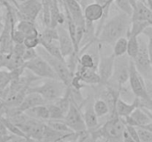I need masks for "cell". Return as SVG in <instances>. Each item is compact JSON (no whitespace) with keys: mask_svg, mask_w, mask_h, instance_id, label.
Returning <instances> with one entry per match:
<instances>
[{"mask_svg":"<svg viewBox=\"0 0 152 142\" xmlns=\"http://www.w3.org/2000/svg\"><path fill=\"white\" fill-rule=\"evenodd\" d=\"M131 23V16L121 11L108 18L96 36V41L113 45L118 38L127 36Z\"/></svg>","mask_w":152,"mask_h":142,"instance_id":"cell-1","label":"cell"},{"mask_svg":"<svg viewBox=\"0 0 152 142\" xmlns=\"http://www.w3.org/2000/svg\"><path fill=\"white\" fill-rule=\"evenodd\" d=\"M140 49L137 55L133 61L134 65L137 72L145 79L152 78L151 62V41L152 38H145L138 36Z\"/></svg>","mask_w":152,"mask_h":142,"instance_id":"cell-2","label":"cell"},{"mask_svg":"<svg viewBox=\"0 0 152 142\" xmlns=\"http://www.w3.org/2000/svg\"><path fill=\"white\" fill-rule=\"evenodd\" d=\"M66 86L59 79L45 78V81L39 85L29 87L28 93H36L39 94L48 103L55 101L65 94Z\"/></svg>","mask_w":152,"mask_h":142,"instance_id":"cell-3","label":"cell"},{"mask_svg":"<svg viewBox=\"0 0 152 142\" xmlns=\"http://www.w3.org/2000/svg\"><path fill=\"white\" fill-rule=\"evenodd\" d=\"M37 53L42 59H44L56 73L58 79L60 80L66 87H70L71 81L74 74L71 73L70 70L68 69L65 60H60L59 59L50 56L42 46H39L36 48Z\"/></svg>","mask_w":152,"mask_h":142,"instance_id":"cell-4","label":"cell"},{"mask_svg":"<svg viewBox=\"0 0 152 142\" xmlns=\"http://www.w3.org/2000/svg\"><path fill=\"white\" fill-rule=\"evenodd\" d=\"M130 63L131 59L126 54L115 57L112 75L108 83L117 87L127 84L129 78Z\"/></svg>","mask_w":152,"mask_h":142,"instance_id":"cell-5","label":"cell"},{"mask_svg":"<svg viewBox=\"0 0 152 142\" xmlns=\"http://www.w3.org/2000/svg\"><path fill=\"white\" fill-rule=\"evenodd\" d=\"M128 84H129V87H130L131 90H132V93H134L135 97L140 99H142V100L152 101V97H151L147 93L145 78L137 72L132 59H131L129 78Z\"/></svg>","mask_w":152,"mask_h":142,"instance_id":"cell-6","label":"cell"},{"mask_svg":"<svg viewBox=\"0 0 152 142\" xmlns=\"http://www.w3.org/2000/svg\"><path fill=\"white\" fill-rule=\"evenodd\" d=\"M25 68L40 78L58 79L50 65L39 55L32 60L25 62Z\"/></svg>","mask_w":152,"mask_h":142,"instance_id":"cell-7","label":"cell"},{"mask_svg":"<svg viewBox=\"0 0 152 142\" xmlns=\"http://www.w3.org/2000/svg\"><path fill=\"white\" fill-rule=\"evenodd\" d=\"M13 6L16 8V16L19 20L23 19L35 22L41 13L42 4L37 0H26Z\"/></svg>","mask_w":152,"mask_h":142,"instance_id":"cell-8","label":"cell"},{"mask_svg":"<svg viewBox=\"0 0 152 142\" xmlns=\"http://www.w3.org/2000/svg\"><path fill=\"white\" fill-rule=\"evenodd\" d=\"M63 120L68 127L74 133H80L86 130L83 112L80 106L72 99Z\"/></svg>","mask_w":152,"mask_h":142,"instance_id":"cell-9","label":"cell"},{"mask_svg":"<svg viewBox=\"0 0 152 142\" xmlns=\"http://www.w3.org/2000/svg\"><path fill=\"white\" fill-rule=\"evenodd\" d=\"M45 125V122L30 118L28 116V118L23 123L17 127L27 138H31L34 140L42 142V135Z\"/></svg>","mask_w":152,"mask_h":142,"instance_id":"cell-10","label":"cell"},{"mask_svg":"<svg viewBox=\"0 0 152 142\" xmlns=\"http://www.w3.org/2000/svg\"><path fill=\"white\" fill-rule=\"evenodd\" d=\"M83 10V16H84L85 21L91 23H94L98 22L99 24L97 25V28L95 29V34L97 36L98 33L100 30L101 28L105 23V19H104V10L101 5L99 4L94 2L89 3L85 6Z\"/></svg>","mask_w":152,"mask_h":142,"instance_id":"cell-11","label":"cell"},{"mask_svg":"<svg viewBox=\"0 0 152 142\" xmlns=\"http://www.w3.org/2000/svg\"><path fill=\"white\" fill-rule=\"evenodd\" d=\"M114 59L115 56L113 54L99 56L97 64V72L100 78L99 85L105 86L111 79L114 68Z\"/></svg>","mask_w":152,"mask_h":142,"instance_id":"cell-12","label":"cell"},{"mask_svg":"<svg viewBox=\"0 0 152 142\" xmlns=\"http://www.w3.org/2000/svg\"><path fill=\"white\" fill-rule=\"evenodd\" d=\"M58 32V45L64 59L75 53L74 43L66 28L62 25L56 27Z\"/></svg>","mask_w":152,"mask_h":142,"instance_id":"cell-13","label":"cell"},{"mask_svg":"<svg viewBox=\"0 0 152 142\" xmlns=\"http://www.w3.org/2000/svg\"><path fill=\"white\" fill-rule=\"evenodd\" d=\"M122 118L126 125L135 127H142L152 123V115L145 112L139 106H137L130 115Z\"/></svg>","mask_w":152,"mask_h":142,"instance_id":"cell-14","label":"cell"},{"mask_svg":"<svg viewBox=\"0 0 152 142\" xmlns=\"http://www.w3.org/2000/svg\"><path fill=\"white\" fill-rule=\"evenodd\" d=\"M74 74L78 75L83 83L87 85H99L100 83V78L96 69H86L77 64Z\"/></svg>","mask_w":152,"mask_h":142,"instance_id":"cell-15","label":"cell"},{"mask_svg":"<svg viewBox=\"0 0 152 142\" xmlns=\"http://www.w3.org/2000/svg\"><path fill=\"white\" fill-rule=\"evenodd\" d=\"M132 21L147 22L152 24V10L145 4L137 1L131 16Z\"/></svg>","mask_w":152,"mask_h":142,"instance_id":"cell-16","label":"cell"},{"mask_svg":"<svg viewBox=\"0 0 152 142\" xmlns=\"http://www.w3.org/2000/svg\"><path fill=\"white\" fill-rule=\"evenodd\" d=\"M139 106V99L136 98L132 102H127L119 98L116 101L114 111L117 116L120 118H126Z\"/></svg>","mask_w":152,"mask_h":142,"instance_id":"cell-17","label":"cell"},{"mask_svg":"<svg viewBox=\"0 0 152 142\" xmlns=\"http://www.w3.org/2000/svg\"><path fill=\"white\" fill-rule=\"evenodd\" d=\"M47 101L40 96L36 93H28L25 95L20 104L17 106V109L22 112H25L28 109L39 105L46 104Z\"/></svg>","mask_w":152,"mask_h":142,"instance_id":"cell-18","label":"cell"},{"mask_svg":"<svg viewBox=\"0 0 152 142\" xmlns=\"http://www.w3.org/2000/svg\"><path fill=\"white\" fill-rule=\"evenodd\" d=\"M83 116L87 130L91 131L99 127V118L94 110L93 103L91 101L86 104L85 110L83 112Z\"/></svg>","mask_w":152,"mask_h":142,"instance_id":"cell-19","label":"cell"},{"mask_svg":"<svg viewBox=\"0 0 152 142\" xmlns=\"http://www.w3.org/2000/svg\"><path fill=\"white\" fill-rule=\"evenodd\" d=\"M99 55H94L88 52H83L80 53L78 56L79 66L86 69H96L97 70V64L99 61Z\"/></svg>","mask_w":152,"mask_h":142,"instance_id":"cell-20","label":"cell"},{"mask_svg":"<svg viewBox=\"0 0 152 142\" xmlns=\"http://www.w3.org/2000/svg\"><path fill=\"white\" fill-rule=\"evenodd\" d=\"M24 112L30 118H34V119L43 121V122H46L48 120H49V112L46 104L34 106V107L28 109Z\"/></svg>","mask_w":152,"mask_h":142,"instance_id":"cell-21","label":"cell"},{"mask_svg":"<svg viewBox=\"0 0 152 142\" xmlns=\"http://www.w3.org/2000/svg\"><path fill=\"white\" fill-rule=\"evenodd\" d=\"M15 28L21 33H22L25 37L28 36L39 35V31L38 30L35 25V22H31V21L23 20V19L19 20L16 22Z\"/></svg>","mask_w":152,"mask_h":142,"instance_id":"cell-22","label":"cell"},{"mask_svg":"<svg viewBox=\"0 0 152 142\" xmlns=\"http://www.w3.org/2000/svg\"><path fill=\"white\" fill-rule=\"evenodd\" d=\"M40 41V45L45 44H50V43L58 41V32L56 28L48 27L45 28L44 30L39 34Z\"/></svg>","mask_w":152,"mask_h":142,"instance_id":"cell-23","label":"cell"},{"mask_svg":"<svg viewBox=\"0 0 152 142\" xmlns=\"http://www.w3.org/2000/svg\"><path fill=\"white\" fill-rule=\"evenodd\" d=\"M11 76L8 70H0V98L4 100L8 87L11 82Z\"/></svg>","mask_w":152,"mask_h":142,"instance_id":"cell-24","label":"cell"},{"mask_svg":"<svg viewBox=\"0 0 152 142\" xmlns=\"http://www.w3.org/2000/svg\"><path fill=\"white\" fill-rule=\"evenodd\" d=\"M25 62H24L22 58L10 53L7 54V60L4 64V67H5L8 71H11L21 67H23L25 65Z\"/></svg>","mask_w":152,"mask_h":142,"instance_id":"cell-25","label":"cell"},{"mask_svg":"<svg viewBox=\"0 0 152 142\" xmlns=\"http://www.w3.org/2000/svg\"><path fill=\"white\" fill-rule=\"evenodd\" d=\"M127 39L128 45L126 55H127L131 59H133L136 57L138 52H139L140 44L139 40H138V36H127Z\"/></svg>","mask_w":152,"mask_h":142,"instance_id":"cell-26","label":"cell"},{"mask_svg":"<svg viewBox=\"0 0 152 142\" xmlns=\"http://www.w3.org/2000/svg\"><path fill=\"white\" fill-rule=\"evenodd\" d=\"M152 24L148 23L147 22H140V21H132L131 23L130 29L128 33L127 36H139L142 35L144 30L148 26H151ZM126 36V37H127Z\"/></svg>","mask_w":152,"mask_h":142,"instance_id":"cell-27","label":"cell"},{"mask_svg":"<svg viewBox=\"0 0 152 142\" xmlns=\"http://www.w3.org/2000/svg\"><path fill=\"white\" fill-rule=\"evenodd\" d=\"M93 108L99 118L108 115L110 112V108L107 102L100 98L94 101L93 103Z\"/></svg>","mask_w":152,"mask_h":142,"instance_id":"cell-28","label":"cell"},{"mask_svg":"<svg viewBox=\"0 0 152 142\" xmlns=\"http://www.w3.org/2000/svg\"><path fill=\"white\" fill-rule=\"evenodd\" d=\"M128 39L127 37H121L118 38L113 44V53L115 57L124 56L127 53Z\"/></svg>","mask_w":152,"mask_h":142,"instance_id":"cell-29","label":"cell"},{"mask_svg":"<svg viewBox=\"0 0 152 142\" xmlns=\"http://www.w3.org/2000/svg\"><path fill=\"white\" fill-rule=\"evenodd\" d=\"M45 124L53 130L59 133H74L69 127H68L64 120H52L49 119L45 122Z\"/></svg>","mask_w":152,"mask_h":142,"instance_id":"cell-30","label":"cell"},{"mask_svg":"<svg viewBox=\"0 0 152 142\" xmlns=\"http://www.w3.org/2000/svg\"><path fill=\"white\" fill-rule=\"evenodd\" d=\"M49 112V119L52 120H63L65 114L63 113L60 108L56 106L54 103L46 104Z\"/></svg>","mask_w":152,"mask_h":142,"instance_id":"cell-31","label":"cell"},{"mask_svg":"<svg viewBox=\"0 0 152 142\" xmlns=\"http://www.w3.org/2000/svg\"><path fill=\"white\" fill-rule=\"evenodd\" d=\"M40 46H42L50 56H53V57L56 58V59H60V60H65L62 53H61L59 45H58V41L50 43V44H42Z\"/></svg>","mask_w":152,"mask_h":142,"instance_id":"cell-32","label":"cell"},{"mask_svg":"<svg viewBox=\"0 0 152 142\" xmlns=\"http://www.w3.org/2000/svg\"><path fill=\"white\" fill-rule=\"evenodd\" d=\"M114 4H116L120 11L131 16L133 11V7L129 0H114Z\"/></svg>","mask_w":152,"mask_h":142,"instance_id":"cell-33","label":"cell"},{"mask_svg":"<svg viewBox=\"0 0 152 142\" xmlns=\"http://www.w3.org/2000/svg\"><path fill=\"white\" fill-rule=\"evenodd\" d=\"M23 44L27 48L36 49L40 45V41L39 35H33L26 36L24 39Z\"/></svg>","mask_w":152,"mask_h":142,"instance_id":"cell-34","label":"cell"},{"mask_svg":"<svg viewBox=\"0 0 152 142\" xmlns=\"http://www.w3.org/2000/svg\"><path fill=\"white\" fill-rule=\"evenodd\" d=\"M140 142H152V132L142 127H136Z\"/></svg>","mask_w":152,"mask_h":142,"instance_id":"cell-35","label":"cell"},{"mask_svg":"<svg viewBox=\"0 0 152 142\" xmlns=\"http://www.w3.org/2000/svg\"><path fill=\"white\" fill-rule=\"evenodd\" d=\"M95 2L99 4L102 7L104 10V19L106 21L108 19V15H109L110 9H111V5L114 4V0H94Z\"/></svg>","mask_w":152,"mask_h":142,"instance_id":"cell-36","label":"cell"},{"mask_svg":"<svg viewBox=\"0 0 152 142\" xmlns=\"http://www.w3.org/2000/svg\"><path fill=\"white\" fill-rule=\"evenodd\" d=\"M25 38V35L16 29V28L11 30V38L13 44H23Z\"/></svg>","mask_w":152,"mask_h":142,"instance_id":"cell-37","label":"cell"},{"mask_svg":"<svg viewBox=\"0 0 152 142\" xmlns=\"http://www.w3.org/2000/svg\"><path fill=\"white\" fill-rule=\"evenodd\" d=\"M38 56V53H37V50L34 48H25V52H24L23 55L22 56V59H23V61L25 62H28V61H31L32 59H34V58H36Z\"/></svg>","mask_w":152,"mask_h":142,"instance_id":"cell-38","label":"cell"},{"mask_svg":"<svg viewBox=\"0 0 152 142\" xmlns=\"http://www.w3.org/2000/svg\"><path fill=\"white\" fill-rule=\"evenodd\" d=\"M25 46L23 44H13V49H12V53H13L16 56H19L22 58L24 52L25 50Z\"/></svg>","mask_w":152,"mask_h":142,"instance_id":"cell-39","label":"cell"},{"mask_svg":"<svg viewBox=\"0 0 152 142\" xmlns=\"http://www.w3.org/2000/svg\"><path fill=\"white\" fill-rule=\"evenodd\" d=\"M123 142H136L129 136V135L128 134V133L126 132V129H125V131L123 135Z\"/></svg>","mask_w":152,"mask_h":142,"instance_id":"cell-40","label":"cell"},{"mask_svg":"<svg viewBox=\"0 0 152 142\" xmlns=\"http://www.w3.org/2000/svg\"><path fill=\"white\" fill-rule=\"evenodd\" d=\"M13 135H0V142H7L12 138Z\"/></svg>","mask_w":152,"mask_h":142,"instance_id":"cell-41","label":"cell"},{"mask_svg":"<svg viewBox=\"0 0 152 142\" xmlns=\"http://www.w3.org/2000/svg\"><path fill=\"white\" fill-rule=\"evenodd\" d=\"M8 134H10V133H9V132L7 131V130L6 129V127H4L3 123L0 121V135H8Z\"/></svg>","mask_w":152,"mask_h":142,"instance_id":"cell-42","label":"cell"},{"mask_svg":"<svg viewBox=\"0 0 152 142\" xmlns=\"http://www.w3.org/2000/svg\"><path fill=\"white\" fill-rule=\"evenodd\" d=\"M136 1L143 3V4H145V5L148 6V7H150V8L151 9V1L152 0H136Z\"/></svg>","mask_w":152,"mask_h":142,"instance_id":"cell-43","label":"cell"},{"mask_svg":"<svg viewBox=\"0 0 152 142\" xmlns=\"http://www.w3.org/2000/svg\"><path fill=\"white\" fill-rule=\"evenodd\" d=\"M25 142H41V141H39L34 140V139L31 138H26Z\"/></svg>","mask_w":152,"mask_h":142,"instance_id":"cell-44","label":"cell"},{"mask_svg":"<svg viewBox=\"0 0 152 142\" xmlns=\"http://www.w3.org/2000/svg\"><path fill=\"white\" fill-rule=\"evenodd\" d=\"M77 1H79V2L80 3V2H81L82 1H83V0H77Z\"/></svg>","mask_w":152,"mask_h":142,"instance_id":"cell-45","label":"cell"},{"mask_svg":"<svg viewBox=\"0 0 152 142\" xmlns=\"http://www.w3.org/2000/svg\"><path fill=\"white\" fill-rule=\"evenodd\" d=\"M37 1H41V2H42V0H37Z\"/></svg>","mask_w":152,"mask_h":142,"instance_id":"cell-46","label":"cell"},{"mask_svg":"<svg viewBox=\"0 0 152 142\" xmlns=\"http://www.w3.org/2000/svg\"><path fill=\"white\" fill-rule=\"evenodd\" d=\"M1 64H0V68H1Z\"/></svg>","mask_w":152,"mask_h":142,"instance_id":"cell-47","label":"cell"},{"mask_svg":"<svg viewBox=\"0 0 152 142\" xmlns=\"http://www.w3.org/2000/svg\"><path fill=\"white\" fill-rule=\"evenodd\" d=\"M56 142H62V141H56Z\"/></svg>","mask_w":152,"mask_h":142,"instance_id":"cell-48","label":"cell"},{"mask_svg":"<svg viewBox=\"0 0 152 142\" xmlns=\"http://www.w3.org/2000/svg\"><path fill=\"white\" fill-rule=\"evenodd\" d=\"M0 2H1V0H0Z\"/></svg>","mask_w":152,"mask_h":142,"instance_id":"cell-49","label":"cell"}]
</instances>
